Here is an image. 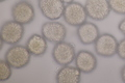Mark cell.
Returning a JSON list of instances; mask_svg holds the SVG:
<instances>
[{
    "label": "cell",
    "instance_id": "1",
    "mask_svg": "<svg viewBox=\"0 0 125 83\" xmlns=\"http://www.w3.org/2000/svg\"><path fill=\"white\" fill-rule=\"evenodd\" d=\"M32 55L30 54L26 46L22 45H13L5 52L4 59L9 62L13 69L20 70L24 69L29 65Z\"/></svg>",
    "mask_w": 125,
    "mask_h": 83
},
{
    "label": "cell",
    "instance_id": "2",
    "mask_svg": "<svg viewBox=\"0 0 125 83\" xmlns=\"http://www.w3.org/2000/svg\"><path fill=\"white\" fill-rule=\"evenodd\" d=\"M25 33V27L20 23L10 20L6 21L1 25L0 37L5 44L9 45H18L22 41Z\"/></svg>",
    "mask_w": 125,
    "mask_h": 83
},
{
    "label": "cell",
    "instance_id": "3",
    "mask_svg": "<svg viewBox=\"0 0 125 83\" xmlns=\"http://www.w3.org/2000/svg\"><path fill=\"white\" fill-rule=\"evenodd\" d=\"M62 18L68 25L72 27H78L84 22H87V19L89 17L84 5H83L80 2L73 1L69 4H66Z\"/></svg>",
    "mask_w": 125,
    "mask_h": 83
},
{
    "label": "cell",
    "instance_id": "4",
    "mask_svg": "<svg viewBox=\"0 0 125 83\" xmlns=\"http://www.w3.org/2000/svg\"><path fill=\"white\" fill-rule=\"evenodd\" d=\"M51 56L54 62L58 65L64 66L71 65L75 60V56H76L75 47L71 43L65 41L57 43L53 47Z\"/></svg>",
    "mask_w": 125,
    "mask_h": 83
},
{
    "label": "cell",
    "instance_id": "5",
    "mask_svg": "<svg viewBox=\"0 0 125 83\" xmlns=\"http://www.w3.org/2000/svg\"><path fill=\"white\" fill-rule=\"evenodd\" d=\"M10 15L14 21L22 25H28L36 18V10L29 1L20 0L11 6Z\"/></svg>",
    "mask_w": 125,
    "mask_h": 83
},
{
    "label": "cell",
    "instance_id": "6",
    "mask_svg": "<svg viewBox=\"0 0 125 83\" xmlns=\"http://www.w3.org/2000/svg\"><path fill=\"white\" fill-rule=\"evenodd\" d=\"M118 41L111 33H101L94 43V50L97 55L105 58H111L117 54Z\"/></svg>",
    "mask_w": 125,
    "mask_h": 83
},
{
    "label": "cell",
    "instance_id": "7",
    "mask_svg": "<svg viewBox=\"0 0 125 83\" xmlns=\"http://www.w3.org/2000/svg\"><path fill=\"white\" fill-rule=\"evenodd\" d=\"M41 33L47 41L53 44H57L67 37V28L61 22L48 21L43 23L41 27Z\"/></svg>",
    "mask_w": 125,
    "mask_h": 83
},
{
    "label": "cell",
    "instance_id": "8",
    "mask_svg": "<svg viewBox=\"0 0 125 83\" xmlns=\"http://www.w3.org/2000/svg\"><path fill=\"white\" fill-rule=\"evenodd\" d=\"M42 15L49 21H56L64 16L66 4L62 0H38Z\"/></svg>",
    "mask_w": 125,
    "mask_h": 83
},
{
    "label": "cell",
    "instance_id": "9",
    "mask_svg": "<svg viewBox=\"0 0 125 83\" xmlns=\"http://www.w3.org/2000/svg\"><path fill=\"white\" fill-rule=\"evenodd\" d=\"M84 7L88 17L94 21H103L112 11L108 0H85Z\"/></svg>",
    "mask_w": 125,
    "mask_h": 83
},
{
    "label": "cell",
    "instance_id": "10",
    "mask_svg": "<svg viewBox=\"0 0 125 83\" xmlns=\"http://www.w3.org/2000/svg\"><path fill=\"white\" fill-rule=\"evenodd\" d=\"M75 65L80 70L81 73L90 74L97 69L98 61L95 54L88 50H79L75 56Z\"/></svg>",
    "mask_w": 125,
    "mask_h": 83
},
{
    "label": "cell",
    "instance_id": "11",
    "mask_svg": "<svg viewBox=\"0 0 125 83\" xmlns=\"http://www.w3.org/2000/svg\"><path fill=\"white\" fill-rule=\"evenodd\" d=\"M76 35L79 42L83 45H92L100 35L99 28L92 22H84L77 27Z\"/></svg>",
    "mask_w": 125,
    "mask_h": 83
},
{
    "label": "cell",
    "instance_id": "12",
    "mask_svg": "<svg viewBox=\"0 0 125 83\" xmlns=\"http://www.w3.org/2000/svg\"><path fill=\"white\" fill-rule=\"evenodd\" d=\"M81 74L83 73L76 65H64L56 72L55 81L57 83H79L81 81Z\"/></svg>",
    "mask_w": 125,
    "mask_h": 83
},
{
    "label": "cell",
    "instance_id": "13",
    "mask_svg": "<svg viewBox=\"0 0 125 83\" xmlns=\"http://www.w3.org/2000/svg\"><path fill=\"white\" fill-rule=\"evenodd\" d=\"M26 48L34 57L43 56L48 49V41L42 34L33 33L26 42Z\"/></svg>",
    "mask_w": 125,
    "mask_h": 83
},
{
    "label": "cell",
    "instance_id": "14",
    "mask_svg": "<svg viewBox=\"0 0 125 83\" xmlns=\"http://www.w3.org/2000/svg\"><path fill=\"white\" fill-rule=\"evenodd\" d=\"M11 66L7 62L5 59L0 60V81L4 82L7 81L13 75V71H11Z\"/></svg>",
    "mask_w": 125,
    "mask_h": 83
},
{
    "label": "cell",
    "instance_id": "15",
    "mask_svg": "<svg viewBox=\"0 0 125 83\" xmlns=\"http://www.w3.org/2000/svg\"><path fill=\"white\" fill-rule=\"evenodd\" d=\"M112 11L117 15L125 16V0H108Z\"/></svg>",
    "mask_w": 125,
    "mask_h": 83
},
{
    "label": "cell",
    "instance_id": "16",
    "mask_svg": "<svg viewBox=\"0 0 125 83\" xmlns=\"http://www.w3.org/2000/svg\"><path fill=\"white\" fill-rule=\"evenodd\" d=\"M117 55L120 59L125 60V37L120 39L118 42V47H117Z\"/></svg>",
    "mask_w": 125,
    "mask_h": 83
},
{
    "label": "cell",
    "instance_id": "17",
    "mask_svg": "<svg viewBox=\"0 0 125 83\" xmlns=\"http://www.w3.org/2000/svg\"><path fill=\"white\" fill-rule=\"evenodd\" d=\"M118 29H119L120 32L125 37V17L119 22V24H118Z\"/></svg>",
    "mask_w": 125,
    "mask_h": 83
},
{
    "label": "cell",
    "instance_id": "18",
    "mask_svg": "<svg viewBox=\"0 0 125 83\" xmlns=\"http://www.w3.org/2000/svg\"><path fill=\"white\" fill-rule=\"evenodd\" d=\"M120 77H121V80L125 83V65L122 66V69L120 71Z\"/></svg>",
    "mask_w": 125,
    "mask_h": 83
},
{
    "label": "cell",
    "instance_id": "19",
    "mask_svg": "<svg viewBox=\"0 0 125 83\" xmlns=\"http://www.w3.org/2000/svg\"><path fill=\"white\" fill-rule=\"evenodd\" d=\"M62 1H64L65 4H69V3H71V2H73V1H75V0H62Z\"/></svg>",
    "mask_w": 125,
    "mask_h": 83
},
{
    "label": "cell",
    "instance_id": "20",
    "mask_svg": "<svg viewBox=\"0 0 125 83\" xmlns=\"http://www.w3.org/2000/svg\"><path fill=\"white\" fill-rule=\"evenodd\" d=\"M0 1H1V2H4V1H6V0H0Z\"/></svg>",
    "mask_w": 125,
    "mask_h": 83
}]
</instances>
